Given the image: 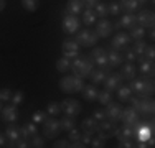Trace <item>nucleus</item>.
Instances as JSON below:
<instances>
[{"label":"nucleus","mask_w":155,"mask_h":148,"mask_svg":"<svg viewBox=\"0 0 155 148\" xmlns=\"http://www.w3.org/2000/svg\"><path fill=\"white\" fill-rule=\"evenodd\" d=\"M132 94L139 95V97H152L153 95V79L152 77H147L143 76L142 79H132L130 86Z\"/></svg>","instance_id":"nucleus-1"},{"label":"nucleus","mask_w":155,"mask_h":148,"mask_svg":"<svg viewBox=\"0 0 155 148\" xmlns=\"http://www.w3.org/2000/svg\"><path fill=\"white\" fill-rule=\"evenodd\" d=\"M93 64L94 61L91 56H76L74 63H71V71L78 77H86L93 71Z\"/></svg>","instance_id":"nucleus-2"},{"label":"nucleus","mask_w":155,"mask_h":148,"mask_svg":"<svg viewBox=\"0 0 155 148\" xmlns=\"http://www.w3.org/2000/svg\"><path fill=\"white\" fill-rule=\"evenodd\" d=\"M61 92H66V94H73V92H81V89L84 87L83 82V77H78V76H64L60 79L58 82Z\"/></svg>","instance_id":"nucleus-3"},{"label":"nucleus","mask_w":155,"mask_h":148,"mask_svg":"<svg viewBox=\"0 0 155 148\" xmlns=\"http://www.w3.org/2000/svg\"><path fill=\"white\" fill-rule=\"evenodd\" d=\"M78 35H76V43L79 44V46H84V48H91V46H94L96 43H97V40H99V36H97V33L93 31V30H89V28H83V30H78Z\"/></svg>","instance_id":"nucleus-4"},{"label":"nucleus","mask_w":155,"mask_h":148,"mask_svg":"<svg viewBox=\"0 0 155 148\" xmlns=\"http://www.w3.org/2000/svg\"><path fill=\"white\" fill-rule=\"evenodd\" d=\"M60 132H61L60 120L54 118L53 115H48L43 122V137L45 138H54V137H58Z\"/></svg>","instance_id":"nucleus-5"},{"label":"nucleus","mask_w":155,"mask_h":148,"mask_svg":"<svg viewBox=\"0 0 155 148\" xmlns=\"http://www.w3.org/2000/svg\"><path fill=\"white\" fill-rule=\"evenodd\" d=\"M117 122H112V120H99V128H97V133L104 138H112V137L117 135Z\"/></svg>","instance_id":"nucleus-6"},{"label":"nucleus","mask_w":155,"mask_h":148,"mask_svg":"<svg viewBox=\"0 0 155 148\" xmlns=\"http://www.w3.org/2000/svg\"><path fill=\"white\" fill-rule=\"evenodd\" d=\"M60 105H61V112H64V115H71V117L79 115V112L83 110L81 104L76 99H64L63 102H60Z\"/></svg>","instance_id":"nucleus-7"},{"label":"nucleus","mask_w":155,"mask_h":148,"mask_svg":"<svg viewBox=\"0 0 155 148\" xmlns=\"http://www.w3.org/2000/svg\"><path fill=\"white\" fill-rule=\"evenodd\" d=\"M61 51H63V56L64 58H76V56H79V44L76 43V40L68 38L63 41Z\"/></svg>","instance_id":"nucleus-8"},{"label":"nucleus","mask_w":155,"mask_h":148,"mask_svg":"<svg viewBox=\"0 0 155 148\" xmlns=\"http://www.w3.org/2000/svg\"><path fill=\"white\" fill-rule=\"evenodd\" d=\"M106 118L112 122H119L120 117H122V105H119V102H112L110 101L109 104H106Z\"/></svg>","instance_id":"nucleus-9"},{"label":"nucleus","mask_w":155,"mask_h":148,"mask_svg":"<svg viewBox=\"0 0 155 148\" xmlns=\"http://www.w3.org/2000/svg\"><path fill=\"white\" fill-rule=\"evenodd\" d=\"M132 38L129 36V33L125 31H117V35L112 38V50H117V51H124L125 48H129Z\"/></svg>","instance_id":"nucleus-10"},{"label":"nucleus","mask_w":155,"mask_h":148,"mask_svg":"<svg viewBox=\"0 0 155 148\" xmlns=\"http://www.w3.org/2000/svg\"><path fill=\"white\" fill-rule=\"evenodd\" d=\"M137 18V25L142 28H152L153 23H155V17H153V12L152 10H140V12L135 15Z\"/></svg>","instance_id":"nucleus-11"},{"label":"nucleus","mask_w":155,"mask_h":148,"mask_svg":"<svg viewBox=\"0 0 155 148\" xmlns=\"http://www.w3.org/2000/svg\"><path fill=\"white\" fill-rule=\"evenodd\" d=\"M20 137H21L20 127H18L15 122L8 124V125H7V128H5V138L8 140L5 146H15V142H17L18 138H20Z\"/></svg>","instance_id":"nucleus-12"},{"label":"nucleus","mask_w":155,"mask_h":148,"mask_svg":"<svg viewBox=\"0 0 155 148\" xmlns=\"http://www.w3.org/2000/svg\"><path fill=\"white\" fill-rule=\"evenodd\" d=\"M63 31L68 33V35H73V33H76L78 30H79V18L76 17V15H66L64 18H63Z\"/></svg>","instance_id":"nucleus-13"},{"label":"nucleus","mask_w":155,"mask_h":148,"mask_svg":"<svg viewBox=\"0 0 155 148\" xmlns=\"http://www.w3.org/2000/svg\"><path fill=\"white\" fill-rule=\"evenodd\" d=\"M135 110L139 112V115H152L153 110H155V104L152 97H140L139 105L135 107Z\"/></svg>","instance_id":"nucleus-14"},{"label":"nucleus","mask_w":155,"mask_h":148,"mask_svg":"<svg viewBox=\"0 0 155 148\" xmlns=\"http://www.w3.org/2000/svg\"><path fill=\"white\" fill-rule=\"evenodd\" d=\"M122 76H120L119 72H109L107 76H106V79H104V87L107 89V91L110 92H114V91H117L120 86H122Z\"/></svg>","instance_id":"nucleus-15"},{"label":"nucleus","mask_w":155,"mask_h":148,"mask_svg":"<svg viewBox=\"0 0 155 148\" xmlns=\"http://www.w3.org/2000/svg\"><path fill=\"white\" fill-rule=\"evenodd\" d=\"M112 23H110L109 20H106V18H102L101 21H97L96 23V30L94 31L97 33L99 38H107V36H110V33H112Z\"/></svg>","instance_id":"nucleus-16"},{"label":"nucleus","mask_w":155,"mask_h":148,"mask_svg":"<svg viewBox=\"0 0 155 148\" xmlns=\"http://www.w3.org/2000/svg\"><path fill=\"white\" fill-rule=\"evenodd\" d=\"M97 128H99V122L96 120L94 117H87V118H84V120L81 122V132L86 133V135L93 137L94 133L97 132Z\"/></svg>","instance_id":"nucleus-17"},{"label":"nucleus","mask_w":155,"mask_h":148,"mask_svg":"<svg viewBox=\"0 0 155 148\" xmlns=\"http://www.w3.org/2000/svg\"><path fill=\"white\" fill-rule=\"evenodd\" d=\"M120 120H122L125 125H134L135 122H139V112L134 107L122 109V117H120Z\"/></svg>","instance_id":"nucleus-18"},{"label":"nucleus","mask_w":155,"mask_h":148,"mask_svg":"<svg viewBox=\"0 0 155 148\" xmlns=\"http://www.w3.org/2000/svg\"><path fill=\"white\" fill-rule=\"evenodd\" d=\"M18 118V109L17 105H7L2 109V120L7 122V124H12V122H15Z\"/></svg>","instance_id":"nucleus-19"},{"label":"nucleus","mask_w":155,"mask_h":148,"mask_svg":"<svg viewBox=\"0 0 155 148\" xmlns=\"http://www.w3.org/2000/svg\"><path fill=\"white\" fill-rule=\"evenodd\" d=\"M97 87L94 86L93 82L91 84H87V86H84L83 89H81V94H83V97H84V101H87V102H94V101H97Z\"/></svg>","instance_id":"nucleus-20"},{"label":"nucleus","mask_w":155,"mask_h":148,"mask_svg":"<svg viewBox=\"0 0 155 148\" xmlns=\"http://www.w3.org/2000/svg\"><path fill=\"white\" fill-rule=\"evenodd\" d=\"M124 61V54L117 50H110L107 51V64L110 68H116V66H120Z\"/></svg>","instance_id":"nucleus-21"},{"label":"nucleus","mask_w":155,"mask_h":148,"mask_svg":"<svg viewBox=\"0 0 155 148\" xmlns=\"http://www.w3.org/2000/svg\"><path fill=\"white\" fill-rule=\"evenodd\" d=\"M120 76H122V79H127V81H132L135 77V74H137V68L134 66V63H127V64L120 66Z\"/></svg>","instance_id":"nucleus-22"},{"label":"nucleus","mask_w":155,"mask_h":148,"mask_svg":"<svg viewBox=\"0 0 155 148\" xmlns=\"http://www.w3.org/2000/svg\"><path fill=\"white\" fill-rule=\"evenodd\" d=\"M135 133H137V132L134 130V127H132V125H125L124 124V127L117 130V135L116 137H117V140H119V142H124V140H130Z\"/></svg>","instance_id":"nucleus-23"},{"label":"nucleus","mask_w":155,"mask_h":148,"mask_svg":"<svg viewBox=\"0 0 155 148\" xmlns=\"http://www.w3.org/2000/svg\"><path fill=\"white\" fill-rule=\"evenodd\" d=\"M120 12L125 13H135L140 8V3L137 0H120Z\"/></svg>","instance_id":"nucleus-24"},{"label":"nucleus","mask_w":155,"mask_h":148,"mask_svg":"<svg viewBox=\"0 0 155 148\" xmlns=\"http://www.w3.org/2000/svg\"><path fill=\"white\" fill-rule=\"evenodd\" d=\"M84 10V2L83 0H69L66 5V12L69 15H79Z\"/></svg>","instance_id":"nucleus-25"},{"label":"nucleus","mask_w":155,"mask_h":148,"mask_svg":"<svg viewBox=\"0 0 155 148\" xmlns=\"http://www.w3.org/2000/svg\"><path fill=\"white\" fill-rule=\"evenodd\" d=\"M20 132H21V137L27 140H30L31 137L36 135V132H38V128H36V124L35 122H30V124H25L20 127Z\"/></svg>","instance_id":"nucleus-26"},{"label":"nucleus","mask_w":155,"mask_h":148,"mask_svg":"<svg viewBox=\"0 0 155 148\" xmlns=\"http://www.w3.org/2000/svg\"><path fill=\"white\" fill-rule=\"evenodd\" d=\"M106 76H107V72L104 71V69H93V71L89 72V77H91V82L94 84V86H97V84H102L106 79Z\"/></svg>","instance_id":"nucleus-27"},{"label":"nucleus","mask_w":155,"mask_h":148,"mask_svg":"<svg viewBox=\"0 0 155 148\" xmlns=\"http://www.w3.org/2000/svg\"><path fill=\"white\" fill-rule=\"evenodd\" d=\"M135 25H137V18H135L134 13H125L119 20V27L120 28H129L130 30L132 27H135Z\"/></svg>","instance_id":"nucleus-28"},{"label":"nucleus","mask_w":155,"mask_h":148,"mask_svg":"<svg viewBox=\"0 0 155 148\" xmlns=\"http://www.w3.org/2000/svg\"><path fill=\"white\" fill-rule=\"evenodd\" d=\"M139 71L142 72L143 76H147V77H153V71H155V68H153V61L143 59V61L140 63V66H139Z\"/></svg>","instance_id":"nucleus-29"},{"label":"nucleus","mask_w":155,"mask_h":148,"mask_svg":"<svg viewBox=\"0 0 155 148\" xmlns=\"http://www.w3.org/2000/svg\"><path fill=\"white\" fill-rule=\"evenodd\" d=\"M60 127H61V132H68L71 130L73 127H76V117H71V115H64L63 118H60Z\"/></svg>","instance_id":"nucleus-30"},{"label":"nucleus","mask_w":155,"mask_h":148,"mask_svg":"<svg viewBox=\"0 0 155 148\" xmlns=\"http://www.w3.org/2000/svg\"><path fill=\"white\" fill-rule=\"evenodd\" d=\"M56 69L60 72H68V71H71V61H69V58H60L56 61Z\"/></svg>","instance_id":"nucleus-31"},{"label":"nucleus","mask_w":155,"mask_h":148,"mask_svg":"<svg viewBox=\"0 0 155 148\" xmlns=\"http://www.w3.org/2000/svg\"><path fill=\"white\" fill-rule=\"evenodd\" d=\"M83 23L86 25H94L96 23V13L93 8H84L83 10Z\"/></svg>","instance_id":"nucleus-32"},{"label":"nucleus","mask_w":155,"mask_h":148,"mask_svg":"<svg viewBox=\"0 0 155 148\" xmlns=\"http://www.w3.org/2000/svg\"><path fill=\"white\" fill-rule=\"evenodd\" d=\"M129 36H130L132 40H143V36H145V28L139 27V25H135V27L130 28V33H129Z\"/></svg>","instance_id":"nucleus-33"},{"label":"nucleus","mask_w":155,"mask_h":148,"mask_svg":"<svg viewBox=\"0 0 155 148\" xmlns=\"http://www.w3.org/2000/svg\"><path fill=\"white\" fill-rule=\"evenodd\" d=\"M132 95V91L129 86H120L117 89V97H119L120 102H127V99Z\"/></svg>","instance_id":"nucleus-34"},{"label":"nucleus","mask_w":155,"mask_h":148,"mask_svg":"<svg viewBox=\"0 0 155 148\" xmlns=\"http://www.w3.org/2000/svg\"><path fill=\"white\" fill-rule=\"evenodd\" d=\"M21 7L27 12H36L40 7V0H21Z\"/></svg>","instance_id":"nucleus-35"},{"label":"nucleus","mask_w":155,"mask_h":148,"mask_svg":"<svg viewBox=\"0 0 155 148\" xmlns=\"http://www.w3.org/2000/svg\"><path fill=\"white\" fill-rule=\"evenodd\" d=\"M94 13H96V17H101V18H106L109 15V12H107V5L106 3H101V2H97L94 5Z\"/></svg>","instance_id":"nucleus-36"},{"label":"nucleus","mask_w":155,"mask_h":148,"mask_svg":"<svg viewBox=\"0 0 155 148\" xmlns=\"http://www.w3.org/2000/svg\"><path fill=\"white\" fill-rule=\"evenodd\" d=\"M97 101L102 104V105H106V104H109L112 101V92L107 91V89H104V91L97 92Z\"/></svg>","instance_id":"nucleus-37"},{"label":"nucleus","mask_w":155,"mask_h":148,"mask_svg":"<svg viewBox=\"0 0 155 148\" xmlns=\"http://www.w3.org/2000/svg\"><path fill=\"white\" fill-rule=\"evenodd\" d=\"M46 112H48V115H53V117H56V115H60V112H61V105H60V102H50L46 105Z\"/></svg>","instance_id":"nucleus-38"},{"label":"nucleus","mask_w":155,"mask_h":148,"mask_svg":"<svg viewBox=\"0 0 155 148\" xmlns=\"http://www.w3.org/2000/svg\"><path fill=\"white\" fill-rule=\"evenodd\" d=\"M145 48H147L145 41H142V40H137V41L134 43V46H132V51L135 53V56H140V54H143Z\"/></svg>","instance_id":"nucleus-39"},{"label":"nucleus","mask_w":155,"mask_h":148,"mask_svg":"<svg viewBox=\"0 0 155 148\" xmlns=\"http://www.w3.org/2000/svg\"><path fill=\"white\" fill-rule=\"evenodd\" d=\"M46 117H48V112H43V110H36V112L31 115V120L35 122V124H43Z\"/></svg>","instance_id":"nucleus-40"},{"label":"nucleus","mask_w":155,"mask_h":148,"mask_svg":"<svg viewBox=\"0 0 155 148\" xmlns=\"http://www.w3.org/2000/svg\"><path fill=\"white\" fill-rule=\"evenodd\" d=\"M23 99H25V94L21 91H15L12 94V99H10V102L13 104V105H20L21 102H23Z\"/></svg>","instance_id":"nucleus-41"},{"label":"nucleus","mask_w":155,"mask_h":148,"mask_svg":"<svg viewBox=\"0 0 155 148\" xmlns=\"http://www.w3.org/2000/svg\"><path fill=\"white\" fill-rule=\"evenodd\" d=\"M30 145L35 146V148H43V146H45V137H40L38 133H36L35 137H31Z\"/></svg>","instance_id":"nucleus-42"},{"label":"nucleus","mask_w":155,"mask_h":148,"mask_svg":"<svg viewBox=\"0 0 155 148\" xmlns=\"http://www.w3.org/2000/svg\"><path fill=\"white\" fill-rule=\"evenodd\" d=\"M12 94H13V91H12V89H8V87L0 89V101H2V102H8L10 99H12Z\"/></svg>","instance_id":"nucleus-43"},{"label":"nucleus","mask_w":155,"mask_h":148,"mask_svg":"<svg viewBox=\"0 0 155 148\" xmlns=\"http://www.w3.org/2000/svg\"><path fill=\"white\" fill-rule=\"evenodd\" d=\"M89 146H93V148H102V146H106V138H104V137H101V135H99L97 138H91Z\"/></svg>","instance_id":"nucleus-44"},{"label":"nucleus","mask_w":155,"mask_h":148,"mask_svg":"<svg viewBox=\"0 0 155 148\" xmlns=\"http://www.w3.org/2000/svg\"><path fill=\"white\" fill-rule=\"evenodd\" d=\"M143 58L149 59V61H153V58H155V48L152 46V44H147L145 51H143Z\"/></svg>","instance_id":"nucleus-45"},{"label":"nucleus","mask_w":155,"mask_h":148,"mask_svg":"<svg viewBox=\"0 0 155 148\" xmlns=\"http://www.w3.org/2000/svg\"><path fill=\"white\" fill-rule=\"evenodd\" d=\"M107 12H109V15H119L120 13V5L117 2H110L107 5Z\"/></svg>","instance_id":"nucleus-46"},{"label":"nucleus","mask_w":155,"mask_h":148,"mask_svg":"<svg viewBox=\"0 0 155 148\" xmlns=\"http://www.w3.org/2000/svg\"><path fill=\"white\" fill-rule=\"evenodd\" d=\"M69 132V135H68V140L69 142H74V140H79L81 138V135H83V132H79L78 128H74L73 127L71 130H68Z\"/></svg>","instance_id":"nucleus-47"},{"label":"nucleus","mask_w":155,"mask_h":148,"mask_svg":"<svg viewBox=\"0 0 155 148\" xmlns=\"http://www.w3.org/2000/svg\"><path fill=\"white\" fill-rule=\"evenodd\" d=\"M125 54H124V59H127L129 63H134L135 59H137V56H135V53L132 51V48H125Z\"/></svg>","instance_id":"nucleus-48"},{"label":"nucleus","mask_w":155,"mask_h":148,"mask_svg":"<svg viewBox=\"0 0 155 148\" xmlns=\"http://www.w3.org/2000/svg\"><path fill=\"white\" fill-rule=\"evenodd\" d=\"M15 146L17 148H28V146H31L30 145V140H27V138H23V137H20V138L15 142Z\"/></svg>","instance_id":"nucleus-49"},{"label":"nucleus","mask_w":155,"mask_h":148,"mask_svg":"<svg viewBox=\"0 0 155 148\" xmlns=\"http://www.w3.org/2000/svg\"><path fill=\"white\" fill-rule=\"evenodd\" d=\"M69 140H66V138H61V140H56V142H54V148H68L69 146Z\"/></svg>","instance_id":"nucleus-50"},{"label":"nucleus","mask_w":155,"mask_h":148,"mask_svg":"<svg viewBox=\"0 0 155 148\" xmlns=\"http://www.w3.org/2000/svg\"><path fill=\"white\" fill-rule=\"evenodd\" d=\"M93 117H94L97 122H99V120H104V118H106V112H104V109H97V110H94Z\"/></svg>","instance_id":"nucleus-51"},{"label":"nucleus","mask_w":155,"mask_h":148,"mask_svg":"<svg viewBox=\"0 0 155 148\" xmlns=\"http://www.w3.org/2000/svg\"><path fill=\"white\" fill-rule=\"evenodd\" d=\"M139 101H140V97H139V95H130V97L127 99V102L130 104V107H134V109L139 105Z\"/></svg>","instance_id":"nucleus-52"},{"label":"nucleus","mask_w":155,"mask_h":148,"mask_svg":"<svg viewBox=\"0 0 155 148\" xmlns=\"http://www.w3.org/2000/svg\"><path fill=\"white\" fill-rule=\"evenodd\" d=\"M91 138H93L91 135H86V133H83L79 140H81V143H83L84 146H89V143H91Z\"/></svg>","instance_id":"nucleus-53"},{"label":"nucleus","mask_w":155,"mask_h":148,"mask_svg":"<svg viewBox=\"0 0 155 148\" xmlns=\"http://www.w3.org/2000/svg\"><path fill=\"white\" fill-rule=\"evenodd\" d=\"M83 2H84V8H94V5L99 0H83Z\"/></svg>","instance_id":"nucleus-54"},{"label":"nucleus","mask_w":155,"mask_h":148,"mask_svg":"<svg viewBox=\"0 0 155 148\" xmlns=\"http://www.w3.org/2000/svg\"><path fill=\"white\" fill-rule=\"evenodd\" d=\"M149 38H150V40H153V38H155V31H153V27H152V28H149Z\"/></svg>","instance_id":"nucleus-55"},{"label":"nucleus","mask_w":155,"mask_h":148,"mask_svg":"<svg viewBox=\"0 0 155 148\" xmlns=\"http://www.w3.org/2000/svg\"><path fill=\"white\" fill-rule=\"evenodd\" d=\"M5 135H0V146H5L7 145V143H5Z\"/></svg>","instance_id":"nucleus-56"},{"label":"nucleus","mask_w":155,"mask_h":148,"mask_svg":"<svg viewBox=\"0 0 155 148\" xmlns=\"http://www.w3.org/2000/svg\"><path fill=\"white\" fill-rule=\"evenodd\" d=\"M5 5H7V2H5V0H0V12H2L3 8H5Z\"/></svg>","instance_id":"nucleus-57"},{"label":"nucleus","mask_w":155,"mask_h":148,"mask_svg":"<svg viewBox=\"0 0 155 148\" xmlns=\"http://www.w3.org/2000/svg\"><path fill=\"white\" fill-rule=\"evenodd\" d=\"M137 2L140 3V5H142V3H145V2H147V0H137Z\"/></svg>","instance_id":"nucleus-58"},{"label":"nucleus","mask_w":155,"mask_h":148,"mask_svg":"<svg viewBox=\"0 0 155 148\" xmlns=\"http://www.w3.org/2000/svg\"><path fill=\"white\" fill-rule=\"evenodd\" d=\"M2 109H3V105H2V101H0V114H2Z\"/></svg>","instance_id":"nucleus-59"}]
</instances>
